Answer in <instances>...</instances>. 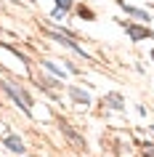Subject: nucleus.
Instances as JSON below:
<instances>
[{
    "label": "nucleus",
    "instance_id": "f257e3e1",
    "mask_svg": "<svg viewBox=\"0 0 154 157\" xmlns=\"http://www.w3.org/2000/svg\"><path fill=\"white\" fill-rule=\"evenodd\" d=\"M3 88H6L13 99H16V104L24 109V112H32V101H29V93H27L24 88H19V85L11 83V80H3Z\"/></svg>",
    "mask_w": 154,
    "mask_h": 157
},
{
    "label": "nucleus",
    "instance_id": "f03ea898",
    "mask_svg": "<svg viewBox=\"0 0 154 157\" xmlns=\"http://www.w3.org/2000/svg\"><path fill=\"white\" fill-rule=\"evenodd\" d=\"M120 6H122V8H125V11H128L130 16H136V19H141V21H149V19H152V16H149V13H146V11H138V8H133V6H128V3H125V0H120Z\"/></svg>",
    "mask_w": 154,
    "mask_h": 157
},
{
    "label": "nucleus",
    "instance_id": "f8f14e48",
    "mask_svg": "<svg viewBox=\"0 0 154 157\" xmlns=\"http://www.w3.org/2000/svg\"><path fill=\"white\" fill-rule=\"evenodd\" d=\"M152 56H154V53H152Z\"/></svg>",
    "mask_w": 154,
    "mask_h": 157
},
{
    "label": "nucleus",
    "instance_id": "6e6552de",
    "mask_svg": "<svg viewBox=\"0 0 154 157\" xmlns=\"http://www.w3.org/2000/svg\"><path fill=\"white\" fill-rule=\"evenodd\" d=\"M43 64L48 67V69H51V72H53V75H58V77H64V72H61V69H58V67L53 64V61H43Z\"/></svg>",
    "mask_w": 154,
    "mask_h": 157
},
{
    "label": "nucleus",
    "instance_id": "20e7f679",
    "mask_svg": "<svg viewBox=\"0 0 154 157\" xmlns=\"http://www.w3.org/2000/svg\"><path fill=\"white\" fill-rule=\"evenodd\" d=\"M6 147H8L11 152H16V155H19V152H24V141L19 139V136H8V139H6Z\"/></svg>",
    "mask_w": 154,
    "mask_h": 157
},
{
    "label": "nucleus",
    "instance_id": "39448f33",
    "mask_svg": "<svg viewBox=\"0 0 154 157\" xmlns=\"http://www.w3.org/2000/svg\"><path fill=\"white\" fill-rule=\"evenodd\" d=\"M69 96H72V99L77 101V104H85V107L90 104V96H88V93H82L80 88H69Z\"/></svg>",
    "mask_w": 154,
    "mask_h": 157
},
{
    "label": "nucleus",
    "instance_id": "1a4fd4ad",
    "mask_svg": "<svg viewBox=\"0 0 154 157\" xmlns=\"http://www.w3.org/2000/svg\"><path fill=\"white\" fill-rule=\"evenodd\" d=\"M80 16H82V19H88V21H90V19H96V16H93V11H88L85 6L80 8Z\"/></svg>",
    "mask_w": 154,
    "mask_h": 157
},
{
    "label": "nucleus",
    "instance_id": "423d86ee",
    "mask_svg": "<svg viewBox=\"0 0 154 157\" xmlns=\"http://www.w3.org/2000/svg\"><path fill=\"white\" fill-rule=\"evenodd\" d=\"M106 101H109V107H112V109H122V99L117 96V93H112Z\"/></svg>",
    "mask_w": 154,
    "mask_h": 157
},
{
    "label": "nucleus",
    "instance_id": "7ed1b4c3",
    "mask_svg": "<svg viewBox=\"0 0 154 157\" xmlns=\"http://www.w3.org/2000/svg\"><path fill=\"white\" fill-rule=\"evenodd\" d=\"M128 35H133V40H144V37H154L149 29H141V27H133L128 24Z\"/></svg>",
    "mask_w": 154,
    "mask_h": 157
},
{
    "label": "nucleus",
    "instance_id": "9b49d317",
    "mask_svg": "<svg viewBox=\"0 0 154 157\" xmlns=\"http://www.w3.org/2000/svg\"><path fill=\"white\" fill-rule=\"evenodd\" d=\"M51 16H53V19H64V8H56L53 13H51Z\"/></svg>",
    "mask_w": 154,
    "mask_h": 157
},
{
    "label": "nucleus",
    "instance_id": "0eeeda50",
    "mask_svg": "<svg viewBox=\"0 0 154 157\" xmlns=\"http://www.w3.org/2000/svg\"><path fill=\"white\" fill-rule=\"evenodd\" d=\"M64 133H66V136H69V139L74 141V144H77V147H82V139H80V136H77L74 131H69V128H64Z\"/></svg>",
    "mask_w": 154,
    "mask_h": 157
},
{
    "label": "nucleus",
    "instance_id": "9d476101",
    "mask_svg": "<svg viewBox=\"0 0 154 157\" xmlns=\"http://www.w3.org/2000/svg\"><path fill=\"white\" fill-rule=\"evenodd\" d=\"M56 3H58V8H72V0H56Z\"/></svg>",
    "mask_w": 154,
    "mask_h": 157
}]
</instances>
